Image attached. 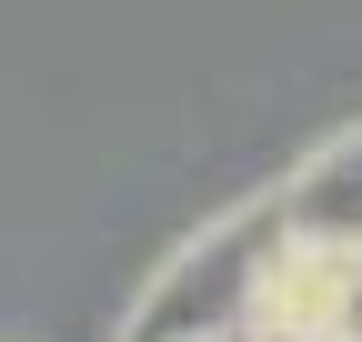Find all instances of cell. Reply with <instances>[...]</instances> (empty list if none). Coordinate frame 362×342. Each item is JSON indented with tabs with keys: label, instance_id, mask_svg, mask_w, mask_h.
<instances>
[{
	"label": "cell",
	"instance_id": "6da1fadb",
	"mask_svg": "<svg viewBox=\"0 0 362 342\" xmlns=\"http://www.w3.org/2000/svg\"><path fill=\"white\" fill-rule=\"evenodd\" d=\"M272 272H282V211L252 201L232 222H211L151 272V292L131 302L121 342H252L272 312Z\"/></svg>",
	"mask_w": 362,
	"mask_h": 342
},
{
	"label": "cell",
	"instance_id": "7a4b0ae2",
	"mask_svg": "<svg viewBox=\"0 0 362 342\" xmlns=\"http://www.w3.org/2000/svg\"><path fill=\"white\" fill-rule=\"evenodd\" d=\"M272 211H282V242H302V252H362V131L322 141L272 191Z\"/></svg>",
	"mask_w": 362,
	"mask_h": 342
},
{
	"label": "cell",
	"instance_id": "3957f363",
	"mask_svg": "<svg viewBox=\"0 0 362 342\" xmlns=\"http://www.w3.org/2000/svg\"><path fill=\"white\" fill-rule=\"evenodd\" d=\"M332 342H362V252H342V292H332Z\"/></svg>",
	"mask_w": 362,
	"mask_h": 342
},
{
	"label": "cell",
	"instance_id": "277c9868",
	"mask_svg": "<svg viewBox=\"0 0 362 342\" xmlns=\"http://www.w3.org/2000/svg\"><path fill=\"white\" fill-rule=\"evenodd\" d=\"M252 342H332V332H252Z\"/></svg>",
	"mask_w": 362,
	"mask_h": 342
}]
</instances>
